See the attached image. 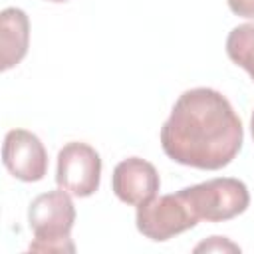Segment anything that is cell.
I'll return each mask as SVG.
<instances>
[{
  "mask_svg": "<svg viewBox=\"0 0 254 254\" xmlns=\"http://www.w3.org/2000/svg\"><path fill=\"white\" fill-rule=\"evenodd\" d=\"M242 123L216 89H187L161 127V147L179 165L218 171L242 149Z\"/></svg>",
  "mask_w": 254,
  "mask_h": 254,
  "instance_id": "obj_1",
  "label": "cell"
},
{
  "mask_svg": "<svg viewBox=\"0 0 254 254\" xmlns=\"http://www.w3.org/2000/svg\"><path fill=\"white\" fill-rule=\"evenodd\" d=\"M28 222L34 232L32 252H75L71 228L75 206L67 190H48L38 194L28 208Z\"/></svg>",
  "mask_w": 254,
  "mask_h": 254,
  "instance_id": "obj_2",
  "label": "cell"
},
{
  "mask_svg": "<svg viewBox=\"0 0 254 254\" xmlns=\"http://www.w3.org/2000/svg\"><path fill=\"white\" fill-rule=\"evenodd\" d=\"M198 220L222 222L242 214L248 208L250 194L242 181L234 177H216L192 187L181 189Z\"/></svg>",
  "mask_w": 254,
  "mask_h": 254,
  "instance_id": "obj_3",
  "label": "cell"
},
{
  "mask_svg": "<svg viewBox=\"0 0 254 254\" xmlns=\"http://www.w3.org/2000/svg\"><path fill=\"white\" fill-rule=\"evenodd\" d=\"M135 222L143 236L155 242H163L196 226L198 216L192 212L189 200L179 190L175 194L153 196L151 200L139 204Z\"/></svg>",
  "mask_w": 254,
  "mask_h": 254,
  "instance_id": "obj_4",
  "label": "cell"
},
{
  "mask_svg": "<svg viewBox=\"0 0 254 254\" xmlns=\"http://www.w3.org/2000/svg\"><path fill=\"white\" fill-rule=\"evenodd\" d=\"M99 179L101 157L91 145L71 141L60 149L56 167V183L60 189L85 198L99 189Z\"/></svg>",
  "mask_w": 254,
  "mask_h": 254,
  "instance_id": "obj_5",
  "label": "cell"
},
{
  "mask_svg": "<svg viewBox=\"0 0 254 254\" xmlns=\"http://www.w3.org/2000/svg\"><path fill=\"white\" fill-rule=\"evenodd\" d=\"M2 161L10 175L24 183L42 181L48 171V153L44 143L38 139V135L26 129H12L6 133Z\"/></svg>",
  "mask_w": 254,
  "mask_h": 254,
  "instance_id": "obj_6",
  "label": "cell"
},
{
  "mask_svg": "<svg viewBox=\"0 0 254 254\" xmlns=\"http://www.w3.org/2000/svg\"><path fill=\"white\" fill-rule=\"evenodd\" d=\"M159 187L161 179L157 169L141 157L123 159L115 165L111 175V189L115 196L131 206H139L157 196Z\"/></svg>",
  "mask_w": 254,
  "mask_h": 254,
  "instance_id": "obj_7",
  "label": "cell"
},
{
  "mask_svg": "<svg viewBox=\"0 0 254 254\" xmlns=\"http://www.w3.org/2000/svg\"><path fill=\"white\" fill-rule=\"evenodd\" d=\"M30 20L20 8H4L0 14V67L8 71L28 54Z\"/></svg>",
  "mask_w": 254,
  "mask_h": 254,
  "instance_id": "obj_8",
  "label": "cell"
},
{
  "mask_svg": "<svg viewBox=\"0 0 254 254\" xmlns=\"http://www.w3.org/2000/svg\"><path fill=\"white\" fill-rule=\"evenodd\" d=\"M228 58L248 71L254 81V24H240L230 30L226 38Z\"/></svg>",
  "mask_w": 254,
  "mask_h": 254,
  "instance_id": "obj_9",
  "label": "cell"
},
{
  "mask_svg": "<svg viewBox=\"0 0 254 254\" xmlns=\"http://www.w3.org/2000/svg\"><path fill=\"white\" fill-rule=\"evenodd\" d=\"M194 252H240V246L224 236H210L208 240L196 244Z\"/></svg>",
  "mask_w": 254,
  "mask_h": 254,
  "instance_id": "obj_10",
  "label": "cell"
},
{
  "mask_svg": "<svg viewBox=\"0 0 254 254\" xmlns=\"http://www.w3.org/2000/svg\"><path fill=\"white\" fill-rule=\"evenodd\" d=\"M228 8L242 18H254V0H226Z\"/></svg>",
  "mask_w": 254,
  "mask_h": 254,
  "instance_id": "obj_11",
  "label": "cell"
},
{
  "mask_svg": "<svg viewBox=\"0 0 254 254\" xmlns=\"http://www.w3.org/2000/svg\"><path fill=\"white\" fill-rule=\"evenodd\" d=\"M250 133H252V139H254V111H252V117H250Z\"/></svg>",
  "mask_w": 254,
  "mask_h": 254,
  "instance_id": "obj_12",
  "label": "cell"
},
{
  "mask_svg": "<svg viewBox=\"0 0 254 254\" xmlns=\"http://www.w3.org/2000/svg\"><path fill=\"white\" fill-rule=\"evenodd\" d=\"M48 2H54V4H62V2H67V0H48Z\"/></svg>",
  "mask_w": 254,
  "mask_h": 254,
  "instance_id": "obj_13",
  "label": "cell"
}]
</instances>
